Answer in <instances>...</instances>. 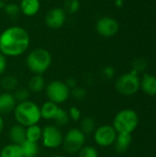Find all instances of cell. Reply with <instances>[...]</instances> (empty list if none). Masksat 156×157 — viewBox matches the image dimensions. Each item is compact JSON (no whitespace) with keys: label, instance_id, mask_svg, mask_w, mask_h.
Here are the masks:
<instances>
[{"label":"cell","instance_id":"6da1fadb","mask_svg":"<svg viewBox=\"0 0 156 157\" xmlns=\"http://www.w3.org/2000/svg\"><path fill=\"white\" fill-rule=\"evenodd\" d=\"M30 36L21 26H10L0 33V52L6 57H18L29 48Z\"/></svg>","mask_w":156,"mask_h":157},{"label":"cell","instance_id":"7a4b0ae2","mask_svg":"<svg viewBox=\"0 0 156 157\" xmlns=\"http://www.w3.org/2000/svg\"><path fill=\"white\" fill-rule=\"evenodd\" d=\"M13 114L17 123L24 126L25 128L34 124H39L41 120L40 106L31 100L17 103Z\"/></svg>","mask_w":156,"mask_h":157},{"label":"cell","instance_id":"3957f363","mask_svg":"<svg viewBox=\"0 0 156 157\" xmlns=\"http://www.w3.org/2000/svg\"><path fill=\"white\" fill-rule=\"evenodd\" d=\"M51 63V53L41 47L31 50L26 58V65L33 75H43L49 70Z\"/></svg>","mask_w":156,"mask_h":157},{"label":"cell","instance_id":"277c9868","mask_svg":"<svg viewBox=\"0 0 156 157\" xmlns=\"http://www.w3.org/2000/svg\"><path fill=\"white\" fill-rule=\"evenodd\" d=\"M139 122L140 118L137 111L131 109H123L115 115L112 126L118 133L131 134L137 129Z\"/></svg>","mask_w":156,"mask_h":157},{"label":"cell","instance_id":"5b68a950","mask_svg":"<svg viewBox=\"0 0 156 157\" xmlns=\"http://www.w3.org/2000/svg\"><path fill=\"white\" fill-rule=\"evenodd\" d=\"M115 88L119 94L131 97L140 90V76L134 71H130L118 77L115 83Z\"/></svg>","mask_w":156,"mask_h":157},{"label":"cell","instance_id":"8992f818","mask_svg":"<svg viewBox=\"0 0 156 157\" xmlns=\"http://www.w3.org/2000/svg\"><path fill=\"white\" fill-rule=\"evenodd\" d=\"M86 135L79 128H72L63 134L62 146L63 150L70 155L78 154L79 151L86 145Z\"/></svg>","mask_w":156,"mask_h":157},{"label":"cell","instance_id":"52a82bcc","mask_svg":"<svg viewBox=\"0 0 156 157\" xmlns=\"http://www.w3.org/2000/svg\"><path fill=\"white\" fill-rule=\"evenodd\" d=\"M70 88L65 82L61 80H52L46 84L45 93L48 100L60 105L66 102L70 98Z\"/></svg>","mask_w":156,"mask_h":157},{"label":"cell","instance_id":"ba28073f","mask_svg":"<svg viewBox=\"0 0 156 157\" xmlns=\"http://www.w3.org/2000/svg\"><path fill=\"white\" fill-rule=\"evenodd\" d=\"M63 141V133L61 128L55 124H50L42 128V135L40 142L47 149H57L62 146Z\"/></svg>","mask_w":156,"mask_h":157},{"label":"cell","instance_id":"9c48e42d","mask_svg":"<svg viewBox=\"0 0 156 157\" xmlns=\"http://www.w3.org/2000/svg\"><path fill=\"white\" fill-rule=\"evenodd\" d=\"M118 132L112 125L104 124L96 128L93 132V139L97 145L100 147H109L114 144Z\"/></svg>","mask_w":156,"mask_h":157},{"label":"cell","instance_id":"30bf717a","mask_svg":"<svg viewBox=\"0 0 156 157\" xmlns=\"http://www.w3.org/2000/svg\"><path fill=\"white\" fill-rule=\"evenodd\" d=\"M96 30L103 38H112L119 32L120 24L112 17H101L96 23Z\"/></svg>","mask_w":156,"mask_h":157},{"label":"cell","instance_id":"8fae6325","mask_svg":"<svg viewBox=\"0 0 156 157\" xmlns=\"http://www.w3.org/2000/svg\"><path fill=\"white\" fill-rule=\"evenodd\" d=\"M67 14L63 7H53L50 9L45 16L46 26L53 30L60 29L66 22Z\"/></svg>","mask_w":156,"mask_h":157},{"label":"cell","instance_id":"7c38bea8","mask_svg":"<svg viewBox=\"0 0 156 157\" xmlns=\"http://www.w3.org/2000/svg\"><path fill=\"white\" fill-rule=\"evenodd\" d=\"M17 104V102L12 93L6 91L0 93V115L6 116L13 113Z\"/></svg>","mask_w":156,"mask_h":157},{"label":"cell","instance_id":"4fadbf2b","mask_svg":"<svg viewBox=\"0 0 156 157\" xmlns=\"http://www.w3.org/2000/svg\"><path fill=\"white\" fill-rule=\"evenodd\" d=\"M140 89L147 96H156V76L144 73L142 77H140Z\"/></svg>","mask_w":156,"mask_h":157},{"label":"cell","instance_id":"5bb4252c","mask_svg":"<svg viewBox=\"0 0 156 157\" xmlns=\"http://www.w3.org/2000/svg\"><path fill=\"white\" fill-rule=\"evenodd\" d=\"M20 13L26 17H34L40 10V0H20Z\"/></svg>","mask_w":156,"mask_h":157},{"label":"cell","instance_id":"9a60e30c","mask_svg":"<svg viewBox=\"0 0 156 157\" xmlns=\"http://www.w3.org/2000/svg\"><path fill=\"white\" fill-rule=\"evenodd\" d=\"M8 138L11 144L20 145L26 141V128L18 123L12 125L8 131Z\"/></svg>","mask_w":156,"mask_h":157},{"label":"cell","instance_id":"2e32d148","mask_svg":"<svg viewBox=\"0 0 156 157\" xmlns=\"http://www.w3.org/2000/svg\"><path fill=\"white\" fill-rule=\"evenodd\" d=\"M46 81L43 75H33L28 81L27 88L32 94H39L45 89Z\"/></svg>","mask_w":156,"mask_h":157},{"label":"cell","instance_id":"e0dca14e","mask_svg":"<svg viewBox=\"0 0 156 157\" xmlns=\"http://www.w3.org/2000/svg\"><path fill=\"white\" fill-rule=\"evenodd\" d=\"M131 143H132L131 134H129V133H118L113 145H114L115 150H116L117 153L122 154V153H125L129 149Z\"/></svg>","mask_w":156,"mask_h":157},{"label":"cell","instance_id":"ac0fdd59","mask_svg":"<svg viewBox=\"0 0 156 157\" xmlns=\"http://www.w3.org/2000/svg\"><path fill=\"white\" fill-rule=\"evenodd\" d=\"M59 105L47 100L46 102H44L40 107V115H41V119H44L46 121H52L59 109Z\"/></svg>","mask_w":156,"mask_h":157},{"label":"cell","instance_id":"d6986e66","mask_svg":"<svg viewBox=\"0 0 156 157\" xmlns=\"http://www.w3.org/2000/svg\"><path fill=\"white\" fill-rule=\"evenodd\" d=\"M0 86L4 91L13 93L18 87V79L13 75H4L0 80Z\"/></svg>","mask_w":156,"mask_h":157},{"label":"cell","instance_id":"ffe728a7","mask_svg":"<svg viewBox=\"0 0 156 157\" xmlns=\"http://www.w3.org/2000/svg\"><path fill=\"white\" fill-rule=\"evenodd\" d=\"M23 157H37L40 154V146L38 143L24 141L20 145Z\"/></svg>","mask_w":156,"mask_h":157},{"label":"cell","instance_id":"44dd1931","mask_svg":"<svg viewBox=\"0 0 156 157\" xmlns=\"http://www.w3.org/2000/svg\"><path fill=\"white\" fill-rule=\"evenodd\" d=\"M79 122H80L79 129L86 135L93 134V132H95V130L97 128V123H96L95 119L93 117H90V116H86V117L82 118Z\"/></svg>","mask_w":156,"mask_h":157},{"label":"cell","instance_id":"7402d4cb","mask_svg":"<svg viewBox=\"0 0 156 157\" xmlns=\"http://www.w3.org/2000/svg\"><path fill=\"white\" fill-rule=\"evenodd\" d=\"M0 157H23V155L19 145L8 144L0 150Z\"/></svg>","mask_w":156,"mask_h":157},{"label":"cell","instance_id":"603a6c76","mask_svg":"<svg viewBox=\"0 0 156 157\" xmlns=\"http://www.w3.org/2000/svg\"><path fill=\"white\" fill-rule=\"evenodd\" d=\"M42 135V128L39 124H34L26 128V140L33 143L40 141Z\"/></svg>","mask_w":156,"mask_h":157},{"label":"cell","instance_id":"cb8c5ba5","mask_svg":"<svg viewBox=\"0 0 156 157\" xmlns=\"http://www.w3.org/2000/svg\"><path fill=\"white\" fill-rule=\"evenodd\" d=\"M53 121L55 122V125L57 127H59V128H63V127L67 126V124L70 121V119H69V116H68V112L64 109L59 108V109H58V111H57Z\"/></svg>","mask_w":156,"mask_h":157},{"label":"cell","instance_id":"d4e9b609","mask_svg":"<svg viewBox=\"0 0 156 157\" xmlns=\"http://www.w3.org/2000/svg\"><path fill=\"white\" fill-rule=\"evenodd\" d=\"M13 96L17 103L19 102H24L27 100H29L30 97V92L27 87H17L13 93Z\"/></svg>","mask_w":156,"mask_h":157},{"label":"cell","instance_id":"484cf974","mask_svg":"<svg viewBox=\"0 0 156 157\" xmlns=\"http://www.w3.org/2000/svg\"><path fill=\"white\" fill-rule=\"evenodd\" d=\"M63 8L67 15H74L80 9V2L79 0H65Z\"/></svg>","mask_w":156,"mask_h":157},{"label":"cell","instance_id":"4316f807","mask_svg":"<svg viewBox=\"0 0 156 157\" xmlns=\"http://www.w3.org/2000/svg\"><path fill=\"white\" fill-rule=\"evenodd\" d=\"M6 13V15L9 17L15 18L17 17H18V15L20 14V8H19V5L16 4V3H6V6L3 9Z\"/></svg>","mask_w":156,"mask_h":157},{"label":"cell","instance_id":"83f0119b","mask_svg":"<svg viewBox=\"0 0 156 157\" xmlns=\"http://www.w3.org/2000/svg\"><path fill=\"white\" fill-rule=\"evenodd\" d=\"M86 90L83 86H76L75 87L72 88L70 90V97H72L74 100L76 101H82L86 98Z\"/></svg>","mask_w":156,"mask_h":157},{"label":"cell","instance_id":"f1b7e54d","mask_svg":"<svg viewBox=\"0 0 156 157\" xmlns=\"http://www.w3.org/2000/svg\"><path fill=\"white\" fill-rule=\"evenodd\" d=\"M78 157H99V153L95 146L85 145L79 151Z\"/></svg>","mask_w":156,"mask_h":157},{"label":"cell","instance_id":"f546056e","mask_svg":"<svg viewBox=\"0 0 156 157\" xmlns=\"http://www.w3.org/2000/svg\"><path fill=\"white\" fill-rule=\"evenodd\" d=\"M147 61L144 58H136L132 62V71L136 72L137 74L143 73L147 68Z\"/></svg>","mask_w":156,"mask_h":157},{"label":"cell","instance_id":"4dcf8cb0","mask_svg":"<svg viewBox=\"0 0 156 157\" xmlns=\"http://www.w3.org/2000/svg\"><path fill=\"white\" fill-rule=\"evenodd\" d=\"M68 116H69V119L70 121H74V122H78L81 121L82 119V111L77 108V107H71L69 109H68Z\"/></svg>","mask_w":156,"mask_h":157},{"label":"cell","instance_id":"1f68e13d","mask_svg":"<svg viewBox=\"0 0 156 157\" xmlns=\"http://www.w3.org/2000/svg\"><path fill=\"white\" fill-rule=\"evenodd\" d=\"M115 69H114V67H112V66H106L103 70H102V74H103V75L106 77V78H108V79H111V78H113L114 77V75H115Z\"/></svg>","mask_w":156,"mask_h":157},{"label":"cell","instance_id":"d6a6232c","mask_svg":"<svg viewBox=\"0 0 156 157\" xmlns=\"http://www.w3.org/2000/svg\"><path fill=\"white\" fill-rule=\"evenodd\" d=\"M7 68V59L6 57L0 52V76L5 74Z\"/></svg>","mask_w":156,"mask_h":157},{"label":"cell","instance_id":"836d02e7","mask_svg":"<svg viewBox=\"0 0 156 157\" xmlns=\"http://www.w3.org/2000/svg\"><path fill=\"white\" fill-rule=\"evenodd\" d=\"M65 84L67 85V86L70 89H72V88H74V87H75L77 86V82H76V80L74 77H69L68 79H66Z\"/></svg>","mask_w":156,"mask_h":157},{"label":"cell","instance_id":"e575fe53","mask_svg":"<svg viewBox=\"0 0 156 157\" xmlns=\"http://www.w3.org/2000/svg\"><path fill=\"white\" fill-rule=\"evenodd\" d=\"M5 129V121L2 115H0V135L2 134L3 131Z\"/></svg>","mask_w":156,"mask_h":157},{"label":"cell","instance_id":"d590c367","mask_svg":"<svg viewBox=\"0 0 156 157\" xmlns=\"http://www.w3.org/2000/svg\"><path fill=\"white\" fill-rule=\"evenodd\" d=\"M6 5V2L5 0H0V9H4Z\"/></svg>","mask_w":156,"mask_h":157},{"label":"cell","instance_id":"8d00e7d4","mask_svg":"<svg viewBox=\"0 0 156 157\" xmlns=\"http://www.w3.org/2000/svg\"><path fill=\"white\" fill-rule=\"evenodd\" d=\"M49 157H65V156L61 155H51V156H49Z\"/></svg>","mask_w":156,"mask_h":157},{"label":"cell","instance_id":"74e56055","mask_svg":"<svg viewBox=\"0 0 156 157\" xmlns=\"http://www.w3.org/2000/svg\"><path fill=\"white\" fill-rule=\"evenodd\" d=\"M0 90H1V86H0Z\"/></svg>","mask_w":156,"mask_h":157},{"label":"cell","instance_id":"f35d334b","mask_svg":"<svg viewBox=\"0 0 156 157\" xmlns=\"http://www.w3.org/2000/svg\"><path fill=\"white\" fill-rule=\"evenodd\" d=\"M19 1H20V0H19Z\"/></svg>","mask_w":156,"mask_h":157}]
</instances>
